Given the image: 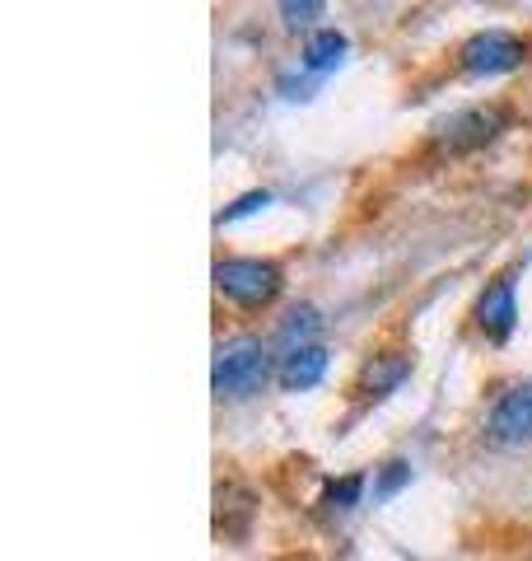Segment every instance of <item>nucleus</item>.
Instances as JSON below:
<instances>
[{
    "mask_svg": "<svg viewBox=\"0 0 532 561\" xmlns=\"http://www.w3.org/2000/svg\"><path fill=\"white\" fill-rule=\"evenodd\" d=\"M509 122H513V113L505 108V103H476V108H463V113L439 122L435 146H439V154H472V150L490 146Z\"/></svg>",
    "mask_w": 532,
    "mask_h": 561,
    "instance_id": "obj_3",
    "label": "nucleus"
},
{
    "mask_svg": "<svg viewBox=\"0 0 532 561\" xmlns=\"http://www.w3.org/2000/svg\"><path fill=\"white\" fill-rule=\"evenodd\" d=\"M486 435H490V445H500V449L532 445V379L509 383V389L490 402Z\"/></svg>",
    "mask_w": 532,
    "mask_h": 561,
    "instance_id": "obj_5",
    "label": "nucleus"
},
{
    "mask_svg": "<svg viewBox=\"0 0 532 561\" xmlns=\"http://www.w3.org/2000/svg\"><path fill=\"white\" fill-rule=\"evenodd\" d=\"M476 328L486 332L490 342H505L513 323H519V295H513V276H495L490 286L482 290V300H476Z\"/></svg>",
    "mask_w": 532,
    "mask_h": 561,
    "instance_id": "obj_6",
    "label": "nucleus"
},
{
    "mask_svg": "<svg viewBox=\"0 0 532 561\" xmlns=\"http://www.w3.org/2000/svg\"><path fill=\"white\" fill-rule=\"evenodd\" d=\"M406 375H412V356L406 351H379V356H369L360 365V375H355V393L360 398H388V393H397Z\"/></svg>",
    "mask_w": 532,
    "mask_h": 561,
    "instance_id": "obj_7",
    "label": "nucleus"
},
{
    "mask_svg": "<svg viewBox=\"0 0 532 561\" xmlns=\"http://www.w3.org/2000/svg\"><path fill=\"white\" fill-rule=\"evenodd\" d=\"M528 61V43L519 33H505V28H482L458 47V70L472 80H490V76H509Z\"/></svg>",
    "mask_w": 532,
    "mask_h": 561,
    "instance_id": "obj_4",
    "label": "nucleus"
},
{
    "mask_svg": "<svg viewBox=\"0 0 532 561\" xmlns=\"http://www.w3.org/2000/svg\"><path fill=\"white\" fill-rule=\"evenodd\" d=\"M327 346L323 342H309V346H294V351H286L280 356V370H276V379H280V389L286 393H309V389H317L323 383V375H327Z\"/></svg>",
    "mask_w": 532,
    "mask_h": 561,
    "instance_id": "obj_8",
    "label": "nucleus"
},
{
    "mask_svg": "<svg viewBox=\"0 0 532 561\" xmlns=\"http://www.w3.org/2000/svg\"><path fill=\"white\" fill-rule=\"evenodd\" d=\"M210 280H216V295L239 309H266L286 286V272L266 257H220L210 267Z\"/></svg>",
    "mask_w": 532,
    "mask_h": 561,
    "instance_id": "obj_2",
    "label": "nucleus"
},
{
    "mask_svg": "<svg viewBox=\"0 0 532 561\" xmlns=\"http://www.w3.org/2000/svg\"><path fill=\"white\" fill-rule=\"evenodd\" d=\"M360 496H365V472H346L342 482H327L323 505H332V511H350V505H360Z\"/></svg>",
    "mask_w": 532,
    "mask_h": 561,
    "instance_id": "obj_11",
    "label": "nucleus"
},
{
    "mask_svg": "<svg viewBox=\"0 0 532 561\" xmlns=\"http://www.w3.org/2000/svg\"><path fill=\"white\" fill-rule=\"evenodd\" d=\"M262 206H271V192L266 187H257V192H243L239 202H229L220 216H216V225H234V220H243V216H253V210H262Z\"/></svg>",
    "mask_w": 532,
    "mask_h": 561,
    "instance_id": "obj_13",
    "label": "nucleus"
},
{
    "mask_svg": "<svg viewBox=\"0 0 532 561\" xmlns=\"http://www.w3.org/2000/svg\"><path fill=\"white\" fill-rule=\"evenodd\" d=\"M346 33L342 28H313L304 38V70H313V76H327V70L342 66L346 57Z\"/></svg>",
    "mask_w": 532,
    "mask_h": 561,
    "instance_id": "obj_9",
    "label": "nucleus"
},
{
    "mask_svg": "<svg viewBox=\"0 0 532 561\" xmlns=\"http://www.w3.org/2000/svg\"><path fill=\"white\" fill-rule=\"evenodd\" d=\"M406 482H412V468H406L402 459H393V463L383 468V478H379V486H374V496H379V501L397 496V486H406Z\"/></svg>",
    "mask_w": 532,
    "mask_h": 561,
    "instance_id": "obj_14",
    "label": "nucleus"
},
{
    "mask_svg": "<svg viewBox=\"0 0 532 561\" xmlns=\"http://www.w3.org/2000/svg\"><path fill=\"white\" fill-rule=\"evenodd\" d=\"M280 5V20H286V28H313V20L323 14V5L327 0H276Z\"/></svg>",
    "mask_w": 532,
    "mask_h": 561,
    "instance_id": "obj_12",
    "label": "nucleus"
},
{
    "mask_svg": "<svg viewBox=\"0 0 532 561\" xmlns=\"http://www.w3.org/2000/svg\"><path fill=\"white\" fill-rule=\"evenodd\" d=\"M317 328H323V319H317V309L313 305H299L286 323H280V332H276V342H280V351H294V346H309L313 337H317Z\"/></svg>",
    "mask_w": 532,
    "mask_h": 561,
    "instance_id": "obj_10",
    "label": "nucleus"
},
{
    "mask_svg": "<svg viewBox=\"0 0 532 561\" xmlns=\"http://www.w3.org/2000/svg\"><path fill=\"white\" fill-rule=\"evenodd\" d=\"M271 379V351L257 337H224L216 346V365H210V389L220 402H243L262 393V383Z\"/></svg>",
    "mask_w": 532,
    "mask_h": 561,
    "instance_id": "obj_1",
    "label": "nucleus"
}]
</instances>
